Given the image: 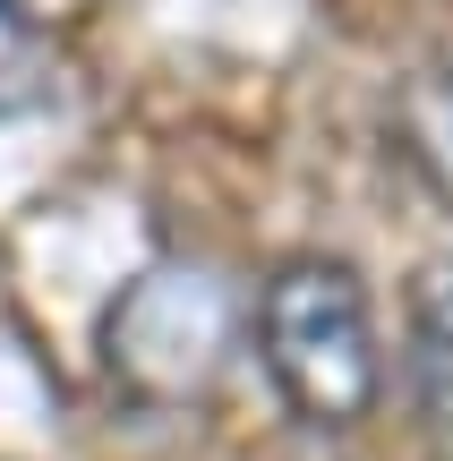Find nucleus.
<instances>
[{
  "mask_svg": "<svg viewBox=\"0 0 453 461\" xmlns=\"http://www.w3.org/2000/svg\"><path fill=\"white\" fill-rule=\"evenodd\" d=\"M257 359L300 428H359L385 393V333L351 257H283L257 282Z\"/></svg>",
  "mask_w": 453,
  "mask_h": 461,
  "instance_id": "obj_1",
  "label": "nucleus"
},
{
  "mask_svg": "<svg viewBox=\"0 0 453 461\" xmlns=\"http://www.w3.org/2000/svg\"><path fill=\"white\" fill-rule=\"evenodd\" d=\"M222 359V291L205 274L154 265L112 316V376L146 402H180Z\"/></svg>",
  "mask_w": 453,
  "mask_h": 461,
  "instance_id": "obj_2",
  "label": "nucleus"
},
{
  "mask_svg": "<svg viewBox=\"0 0 453 461\" xmlns=\"http://www.w3.org/2000/svg\"><path fill=\"white\" fill-rule=\"evenodd\" d=\"M385 137H394V163L420 180V197L453 214V51L428 60V68H411V77L394 86Z\"/></svg>",
  "mask_w": 453,
  "mask_h": 461,
  "instance_id": "obj_3",
  "label": "nucleus"
},
{
  "mask_svg": "<svg viewBox=\"0 0 453 461\" xmlns=\"http://www.w3.org/2000/svg\"><path fill=\"white\" fill-rule=\"evenodd\" d=\"M411 384H420V411L453 436V248L428 257L411 282Z\"/></svg>",
  "mask_w": 453,
  "mask_h": 461,
  "instance_id": "obj_4",
  "label": "nucleus"
}]
</instances>
